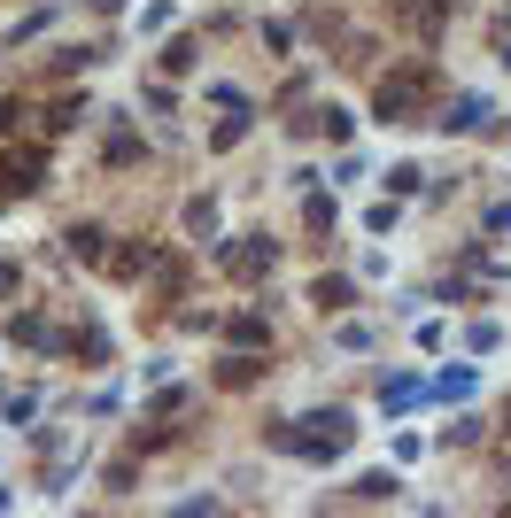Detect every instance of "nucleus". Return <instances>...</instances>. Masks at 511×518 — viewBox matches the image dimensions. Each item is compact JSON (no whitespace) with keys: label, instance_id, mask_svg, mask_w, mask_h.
<instances>
[{"label":"nucleus","instance_id":"nucleus-1","mask_svg":"<svg viewBox=\"0 0 511 518\" xmlns=\"http://www.w3.org/2000/svg\"><path fill=\"white\" fill-rule=\"evenodd\" d=\"M349 441H357V418H349V410H310L295 426H271V449H287V457H302V464H333Z\"/></svg>","mask_w":511,"mask_h":518},{"label":"nucleus","instance_id":"nucleus-2","mask_svg":"<svg viewBox=\"0 0 511 518\" xmlns=\"http://www.w3.org/2000/svg\"><path fill=\"white\" fill-rule=\"evenodd\" d=\"M426 78H434V70H395V78H380V93H372V116H380V124H403V116L419 109L426 101Z\"/></svg>","mask_w":511,"mask_h":518},{"label":"nucleus","instance_id":"nucleus-3","mask_svg":"<svg viewBox=\"0 0 511 518\" xmlns=\"http://www.w3.org/2000/svg\"><path fill=\"white\" fill-rule=\"evenodd\" d=\"M217 263H225L233 279H264L271 263H279V248H271V232H241V240H225V248H217Z\"/></svg>","mask_w":511,"mask_h":518},{"label":"nucleus","instance_id":"nucleus-4","mask_svg":"<svg viewBox=\"0 0 511 518\" xmlns=\"http://www.w3.org/2000/svg\"><path fill=\"white\" fill-rule=\"evenodd\" d=\"M434 124H442L450 140H457V132H481V124H488V93H457V101L434 116Z\"/></svg>","mask_w":511,"mask_h":518},{"label":"nucleus","instance_id":"nucleus-5","mask_svg":"<svg viewBox=\"0 0 511 518\" xmlns=\"http://www.w3.org/2000/svg\"><path fill=\"white\" fill-rule=\"evenodd\" d=\"M62 248H70V263H109V232H101V225H70V232H62Z\"/></svg>","mask_w":511,"mask_h":518},{"label":"nucleus","instance_id":"nucleus-6","mask_svg":"<svg viewBox=\"0 0 511 518\" xmlns=\"http://www.w3.org/2000/svg\"><path fill=\"white\" fill-rule=\"evenodd\" d=\"M310 302H318L326 317H341L349 302H357V279H341V271H326V279H310Z\"/></svg>","mask_w":511,"mask_h":518},{"label":"nucleus","instance_id":"nucleus-7","mask_svg":"<svg viewBox=\"0 0 511 518\" xmlns=\"http://www.w3.org/2000/svg\"><path fill=\"white\" fill-rule=\"evenodd\" d=\"M8 341H16V348H62V333H55V325H47L39 310H24L16 325H8Z\"/></svg>","mask_w":511,"mask_h":518},{"label":"nucleus","instance_id":"nucleus-8","mask_svg":"<svg viewBox=\"0 0 511 518\" xmlns=\"http://www.w3.org/2000/svg\"><path fill=\"white\" fill-rule=\"evenodd\" d=\"M411 403H426V379H411V372L380 379V410H411Z\"/></svg>","mask_w":511,"mask_h":518},{"label":"nucleus","instance_id":"nucleus-9","mask_svg":"<svg viewBox=\"0 0 511 518\" xmlns=\"http://www.w3.org/2000/svg\"><path fill=\"white\" fill-rule=\"evenodd\" d=\"M62 348H78L86 364H109V325H78V333H62Z\"/></svg>","mask_w":511,"mask_h":518},{"label":"nucleus","instance_id":"nucleus-10","mask_svg":"<svg viewBox=\"0 0 511 518\" xmlns=\"http://www.w3.org/2000/svg\"><path fill=\"white\" fill-rule=\"evenodd\" d=\"M473 387H481V372H473V364H450V372L434 379V395H442V403H465Z\"/></svg>","mask_w":511,"mask_h":518},{"label":"nucleus","instance_id":"nucleus-11","mask_svg":"<svg viewBox=\"0 0 511 518\" xmlns=\"http://www.w3.org/2000/svg\"><path fill=\"white\" fill-rule=\"evenodd\" d=\"M434 441H442V449H473V441H481V418H473V410H457V418L434 433Z\"/></svg>","mask_w":511,"mask_h":518},{"label":"nucleus","instance_id":"nucleus-12","mask_svg":"<svg viewBox=\"0 0 511 518\" xmlns=\"http://www.w3.org/2000/svg\"><path fill=\"white\" fill-rule=\"evenodd\" d=\"M310 124H318L326 140H349V132H357V116L341 109V101H326V109H310Z\"/></svg>","mask_w":511,"mask_h":518},{"label":"nucleus","instance_id":"nucleus-13","mask_svg":"<svg viewBox=\"0 0 511 518\" xmlns=\"http://www.w3.org/2000/svg\"><path fill=\"white\" fill-rule=\"evenodd\" d=\"M380 186L403 202V194H419V186H426V171H419V163H388V171H380Z\"/></svg>","mask_w":511,"mask_h":518},{"label":"nucleus","instance_id":"nucleus-14","mask_svg":"<svg viewBox=\"0 0 511 518\" xmlns=\"http://www.w3.org/2000/svg\"><path fill=\"white\" fill-rule=\"evenodd\" d=\"M302 225H310V232H333V225H341L333 194H318V186H310V202H302Z\"/></svg>","mask_w":511,"mask_h":518},{"label":"nucleus","instance_id":"nucleus-15","mask_svg":"<svg viewBox=\"0 0 511 518\" xmlns=\"http://www.w3.org/2000/svg\"><path fill=\"white\" fill-rule=\"evenodd\" d=\"M179 217H186V232H194V240H210V232H217V202H210V194H194Z\"/></svg>","mask_w":511,"mask_h":518},{"label":"nucleus","instance_id":"nucleus-16","mask_svg":"<svg viewBox=\"0 0 511 518\" xmlns=\"http://www.w3.org/2000/svg\"><path fill=\"white\" fill-rule=\"evenodd\" d=\"M47 24H55V8H31V16H16V24H8V47H24V39H39Z\"/></svg>","mask_w":511,"mask_h":518},{"label":"nucleus","instance_id":"nucleus-17","mask_svg":"<svg viewBox=\"0 0 511 518\" xmlns=\"http://www.w3.org/2000/svg\"><path fill=\"white\" fill-rule=\"evenodd\" d=\"M465 348H473V356H488V348H504V325H496V317H481V325H465Z\"/></svg>","mask_w":511,"mask_h":518},{"label":"nucleus","instance_id":"nucleus-18","mask_svg":"<svg viewBox=\"0 0 511 518\" xmlns=\"http://www.w3.org/2000/svg\"><path fill=\"white\" fill-rule=\"evenodd\" d=\"M395 488H403V480H395V472H364V480H357V503H388Z\"/></svg>","mask_w":511,"mask_h":518},{"label":"nucleus","instance_id":"nucleus-19","mask_svg":"<svg viewBox=\"0 0 511 518\" xmlns=\"http://www.w3.org/2000/svg\"><path fill=\"white\" fill-rule=\"evenodd\" d=\"M109 271H117V279H140V271H148V248H117V256H109Z\"/></svg>","mask_w":511,"mask_h":518},{"label":"nucleus","instance_id":"nucleus-20","mask_svg":"<svg viewBox=\"0 0 511 518\" xmlns=\"http://www.w3.org/2000/svg\"><path fill=\"white\" fill-rule=\"evenodd\" d=\"M179 24V16H171V0H148V8H140V31H171Z\"/></svg>","mask_w":511,"mask_h":518},{"label":"nucleus","instance_id":"nucleus-21","mask_svg":"<svg viewBox=\"0 0 511 518\" xmlns=\"http://www.w3.org/2000/svg\"><path fill=\"white\" fill-rule=\"evenodd\" d=\"M194 55H202L194 39H171V47H163V70H194Z\"/></svg>","mask_w":511,"mask_h":518},{"label":"nucleus","instance_id":"nucleus-22","mask_svg":"<svg viewBox=\"0 0 511 518\" xmlns=\"http://www.w3.org/2000/svg\"><path fill=\"white\" fill-rule=\"evenodd\" d=\"M225 333H233V341H241V348H256V341H264V317H233Z\"/></svg>","mask_w":511,"mask_h":518},{"label":"nucleus","instance_id":"nucleus-23","mask_svg":"<svg viewBox=\"0 0 511 518\" xmlns=\"http://www.w3.org/2000/svg\"><path fill=\"white\" fill-rule=\"evenodd\" d=\"M101 155H109V163H140V140H132V132H117V140L101 147Z\"/></svg>","mask_w":511,"mask_h":518},{"label":"nucleus","instance_id":"nucleus-24","mask_svg":"<svg viewBox=\"0 0 511 518\" xmlns=\"http://www.w3.org/2000/svg\"><path fill=\"white\" fill-rule=\"evenodd\" d=\"M333 341L349 348V356H364V348H372V325H341V333H333Z\"/></svg>","mask_w":511,"mask_h":518},{"label":"nucleus","instance_id":"nucleus-25","mask_svg":"<svg viewBox=\"0 0 511 518\" xmlns=\"http://www.w3.org/2000/svg\"><path fill=\"white\" fill-rule=\"evenodd\" d=\"M16 287H24V263H8V256H0V302H8Z\"/></svg>","mask_w":511,"mask_h":518},{"label":"nucleus","instance_id":"nucleus-26","mask_svg":"<svg viewBox=\"0 0 511 518\" xmlns=\"http://www.w3.org/2000/svg\"><path fill=\"white\" fill-rule=\"evenodd\" d=\"M16 124H24V109H16V101H0V132H16Z\"/></svg>","mask_w":511,"mask_h":518},{"label":"nucleus","instance_id":"nucleus-27","mask_svg":"<svg viewBox=\"0 0 511 518\" xmlns=\"http://www.w3.org/2000/svg\"><path fill=\"white\" fill-rule=\"evenodd\" d=\"M504 62H511V47H504Z\"/></svg>","mask_w":511,"mask_h":518}]
</instances>
